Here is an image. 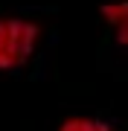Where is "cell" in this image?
Segmentation results:
<instances>
[{
  "label": "cell",
  "instance_id": "cell-1",
  "mask_svg": "<svg viewBox=\"0 0 128 131\" xmlns=\"http://www.w3.org/2000/svg\"><path fill=\"white\" fill-rule=\"evenodd\" d=\"M41 26L26 18H0V73H12L35 56Z\"/></svg>",
  "mask_w": 128,
  "mask_h": 131
},
{
  "label": "cell",
  "instance_id": "cell-2",
  "mask_svg": "<svg viewBox=\"0 0 128 131\" xmlns=\"http://www.w3.org/2000/svg\"><path fill=\"white\" fill-rule=\"evenodd\" d=\"M99 12H102L105 24L114 29L117 41L122 44V47H128V0H111V3H105Z\"/></svg>",
  "mask_w": 128,
  "mask_h": 131
},
{
  "label": "cell",
  "instance_id": "cell-3",
  "mask_svg": "<svg viewBox=\"0 0 128 131\" xmlns=\"http://www.w3.org/2000/svg\"><path fill=\"white\" fill-rule=\"evenodd\" d=\"M58 131H117V128L96 117H67L58 125Z\"/></svg>",
  "mask_w": 128,
  "mask_h": 131
}]
</instances>
